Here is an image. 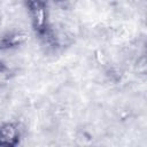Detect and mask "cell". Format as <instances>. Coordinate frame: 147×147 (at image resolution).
Masks as SVG:
<instances>
[{"label":"cell","instance_id":"1","mask_svg":"<svg viewBox=\"0 0 147 147\" xmlns=\"http://www.w3.org/2000/svg\"><path fill=\"white\" fill-rule=\"evenodd\" d=\"M23 1L33 32L39 38L47 40L52 31L48 5L46 3L45 0H23Z\"/></svg>","mask_w":147,"mask_h":147},{"label":"cell","instance_id":"2","mask_svg":"<svg viewBox=\"0 0 147 147\" xmlns=\"http://www.w3.org/2000/svg\"><path fill=\"white\" fill-rule=\"evenodd\" d=\"M22 129L18 122L5 121L0 124V147H16L22 140Z\"/></svg>","mask_w":147,"mask_h":147},{"label":"cell","instance_id":"3","mask_svg":"<svg viewBox=\"0 0 147 147\" xmlns=\"http://www.w3.org/2000/svg\"><path fill=\"white\" fill-rule=\"evenodd\" d=\"M29 40V33L21 29H11L0 36V52L16 51Z\"/></svg>","mask_w":147,"mask_h":147},{"label":"cell","instance_id":"4","mask_svg":"<svg viewBox=\"0 0 147 147\" xmlns=\"http://www.w3.org/2000/svg\"><path fill=\"white\" fill-rule=\"evenodd\" d=\"M48 7H55L56 9L61 10H69L74 8L78 0H45Z\"/></svg>","mask_w":147,"mask_h":147},{"label":"cell","instance_id":"5","mask_svg":"<svg viewBox=\"0 0 147 147\" xmlns=\"http://www.w3.org/2000/svg\"><path fill=\"white\" fill-rule=\"evenodd\" d=\"M10 77V69L9 67L0 60V86L6 83V80Z\"/></svg>","mask_w":147,"mask_h":147},{"label":"cell","instance_id":"6","mask_svg":"<svg viewBox=\"0 0 147 147\" xmlns=\"http://www.w3.org/2000/svg\"><path fill=\"white\" fill-rule=\"evenodd\" d=\"M136 67H137L138 74H141V75H145L146 74V60H145V56L144 55L140 59H138Z\"/></svg>","mask_w":147,"mask_h":147},{"label":"cell","instance_id":"7","mask_svg":"<svg viewBox=\"0 0 147 147\" xmlns=\"http://www.w3.org/2000/svg\"><path fill=\"white\" fill-rule=\"evenodd\" d=\"M1 22H2V18H1V13H0V26H1Z\"/></svg>","mask_w":147,"mask_h":147}]
</instances>
